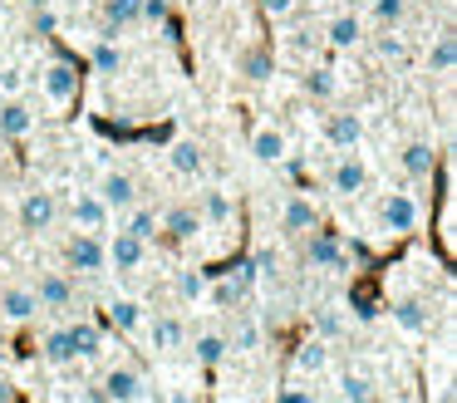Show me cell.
Masks as SVG:
<instances>
[{"instance_id":"cell-1","label":"cell","mask_w":457,"mask_h":403,"mask_svg":"<svg viewBox=\"0 0 457 403\" xmlns=\"http://www.w3.org/2000/svg\"><path fill=\"white\" fill-rule=\"evenodd\" d=\"M70 265L84 275H99L109 265V251H104V241L94 231H79V236H70Z\"/></svg>"},{"instance_id":"cell-2","label":"cell","mask_w":457,"mask_h":403,"mask_svg":"<svg viewBox=\"0 0 457 403\" xmlns=\"http://www.w3.org/2000/svg\"><path fill=\"white\" fill-rule=\"evenodd\" d=\"M40 88L54 98V104H70V98L79 94V69H74L70 59H54V64H45Z\"/></svg>"},{"instance_id":"cell-3","label":"cell","mask_w":457,"mask_h":403,"mask_svg":"<svg viewBox=\"0 0 457 403\" xmlns=\"http://www.w3.org/2000/svg\"><path fill=\"white\" fill-rule=\"evenodd\" d=\"M109 206H104V197L99 192H79L74 197V226H79V231H109Z\"/></svg>"},{"instance_id":"cell-4","label":"cell","mask_w":457,"mask_h":403,"mask_svg":"<svg viewBox=\"0 0 457 403\" xmlns=\"http://www.w3.org/2000/svg\"><path fill=\"white\" fill-rule=\"evenodd\" d=\"M35 300H40V310H70V305H74V281H70V275H60V271L40 275Z\"/></svg>"},{"instance_id":"cell-5","label":"cell","mask_w":457,"mask_h":403,"mask_svg":"<svg viewBox=\"0 0 457 403\" xmlns=\"http://www.w3.org/2000/svg\"><path fill=\"white\" fill-rule=\"evenodd\" d=\"M99 197H104V206H109V212H129V206L138 202V182H133L129 172H109L99 182Z\"/></svg>"},{"instance_id":"cell-6","label":"cell","mask_w":457,"mask_h":403,"mask_svg":"<svg viewBox=\"0 0 457 403\" xmlns=\"http://www.w3.org/2000/svg\"><path fill=\"white\" fill-rule=\"evenodd\" d=\"M364 177H369V172H364V163H359L354 147H349V153L335 163V172H329V187H335L339 197H354V192H364Z\"/></svg>"},{"instance_id":"cell-7","label":"cell","mask_w":457,"mask_h":403,"mask_svg":"<svg viewBox=\"0 0 457 403\" xmlns=\"http://www.w3.org/2000/svg\"><path fill=\"white\" fill-rule=\"evenodd\" d=\"M104 251H109V265H119V271H138L143 256H148V241H138V236L119 231L109 246H104Z\"/></svg>"},{"instance_id":"cell-8","label":"cell","mask_w":457,"mask_h":403,"mask_svg":"<svg viewBox=\"0 0 457 403\" xmlns=\"http://www.w3.org/2000/svg\"><path fill=\"white\" fill-rule=\"evenodd\" d=\"M384 226H388L394 236L413 231V226H418V202H413V197H408V192H394V197H388V202H384Z\"/></svg>"},{"instance_id":"cell-9","label":"cell","mask_w":457,"mask_h":403,"mask_svg":"<svg viewBox=\"0 0 457 403\" xmlns=\"http://www.w3.org/2000/svg\"><path fill=\"white\" fill-rule=\"evenodd\" d=\"M50 222H54V197L50 192H25V202H21V226L25 231H45Z\"/></svg>"},{"instance_id":"cell-10","label":"cell","mask_w":457,"mask_h":403,"mask_svg":"<svg viewBox=\"0 0 457 403\" xmlns=\"http://www.w3.org/2000/svg\"><path fill=\"white\" fill-rule=\"evenodd\" d=\"M325 138L335 147H359V138H364V118L359 113H329V123H325Z\"/></svg>"},{"instance_id":"cell-11","label":"cell","mask_w":457,"mask_h":403,"mask_svg":"<svg viewBox=\"0 0 457 403\" xmlns=\"http://www.w3.org/2000/svg\"><path fill=\"white\" fill-rule=\"evenodd\" d=\"M104 393H109V403H133L143 393V379L133 369H109L104 374V383H99Z\"/></svg>"},{"instance_id":"cell-12","label":"cell","mask_w":457,"mask_h":403,"mask_svg":"<svg viewBox=\"0 0 457 403\" xmlns=\"http://www.w3.org/2000/svg\"><path fill=\"white\" fill-rule=\"evenodd\" d=\"M35 310H40V300H35L30 285H11V290H0V315H5V320H30Z\"/></svg>"},{"instance_id":"cell-13","label":"cell","mask_w":457,"mask_h":403,"mask_svg":"<svg viewBox=\"0 0 457 403\" xmlns=\"http://www.w3.org/2000/svg\"><path fill=\"white\" fill-rule=\"evenodd\" d=\"M30 128H35L30 104H21V98H11V104H0V138H25Z\"/></svg>"},{"instance_id":"cell-14","label":"cell","mask_w":457,"mask_h":403,"mask_svg":"<svg viewBox=\"0 0 457 403\" xmlns=\"http://www.w3.org/2000/svg\"><path fill=\"white\" fill-rule=\"evenodd\" d=\"M345 246L335 241V236H310V265H320V271H345Z\"/></svg>"},{"instance_id":"cell-15","label":"cell","mask_w":457,"mask_h":403,"mask_svg":"<svg viewBox=\"0 0 457 403\" xmlns=\"http://www.w3.org/2000/svg\"><path fill=\"white\" fill-rule=\"evenodd\" d=\"M162 231H172L178 241H192V236L202 231V212H197V206H168V216H162Z\"/></svg>"},{"instance_id":"cell-16","label":"cell","mask_w":457,"mask_h":403,"mask_svg":"<svg viewBox=\"0 0 457 403\" xmlns=\"http://www.w3.org/2000/svg\"><path fill=\"white\" fill-rule=\"evenodd\" d=\"M133 20H138V0H104V39H119V29Z\"/></svg>"},{"instance_id":"cell-17","label":"cell","mask_w":457,"mask_h":403,"mask_svg":"<svg viewBox=\"0 0 457 403\" xmlns=\"http://www.w3.org/2000/svg\"><path fill=\"white\" fill-rule=\"evenodd\" d=\"M428 69H433V74H453V69H457V39H453V29H443V35L433 39V49H428Z\"/></svg>"},{"instance_id":"cell-18","label":"cell","mask_w":457,"mask_h":403,"mask_svg":"<svg viewBox=\"0 0 457 403\" xmlns=\"http://www.w3.org/2000/svg\"><path fill=\"white\" fill-rule=\"evenodd\" d=\"M251 153H256V163H280L286 157V138L276 128H256L251 133Z\"/></svg>"},{"instance_id":"cell-19","label":"cell","mask_w":457,"mask_h":403,"mask_svg":"<svg viewBox=\"0 0 457 403\" xmlns=\"http://www.w3.org/2000/svg\"><path fill=\"white\" fill-rule=\"evenodd\" d=\"M280 226H286V231H310V226H315V202H310V197H290L286 212H280Z\"/></svg>"},{"instance_id":"cell-20","label":"cell","mask_w":457,"mask_h":403,"mask_svg":"<svg viewBox=\"0 0 457 403\" xmlns=\"http://www.w3.org/2000/svg\"><path fill=\"white\" fill-rule=\"evenodd\" d=\"M197 212H202V222H231V197L221 192V187H207Z\"/></svg>"},{"instance_id":"cell-21","label":"cell","mask_w":457,"mask_h":403,"mask_svg":"<svg viewBox=\"0 0 457 403\" xmlns=\"http://www.w3.org/2000/svg\"><path fill=\"white\" fill-rule=\"evenodd\" d=\"M89 64H94V74H119V69H123V49L113 45V39H99L94 55H89Z\"/></svg>"},{"instance_id":"cell-22","label":"cell","mask_w":457,"mask_h":403,"mask_svg":"<svg viewBox=\"0 0 457 403\" xmlns=\"http://www.w3.org/2000/svg\"><path fill=\"white\" fill-rule=\"evenodd\" d=\"M70 340H74V354H79V359H94V354H99V344H104V334H99V324L79 320L70 330Z\"/></svg>"},{"instance_id":"cell-23","label":"cell","mask_w":457,"mask_h":403,"mask_svg":"<svg viewBox=\"0 0 457 403\" xmlns=\"http://www.w3.org/2000/svg\"><path fill=\"white\" fill-rule=\"evenodd\" d=\"M237 69H241L246 79H270V74H276V64H270L266 49H241V55H237Z\"/></svg>"},{"instance_id":"cell-24","label":"cell","mask_w":457,"mask_h":403,"mask_svg":"<svg viewBox=\"0 0 457 403\" xmlns=\"http://www.w3.org/2000/svg\"><path fill=\"white\" fill-rule=\"evenodd\" d=\"M433 163H437V157H433V147H428V143H408L403 147V172L408 177H428V172H433Z\"/></svg>"},{"instance_id":"cell-25","label":"cell","mask_w":457,"mask_h":403,"mask_svg":"<svg viewBox=\"0 0 457 403\" xmlns=\"http://www.w3.org/2000/svg\"><path fill=\"white\" fill-rule=\"evenodd\" d=\"M178 344H182V320L158 315V320H153V349H178Z\"/></svg>"},{"instance_id":"cell-26","label":"cell","mask_w":457,"mask_h":403,"mask_svg":"<svg viewBox=\"0 0 457 403\" xmlns=\"http://www.w3.org/2000/svg\"><path fill=\"white\" fill-rule=\"evenodd\" d=\"M172 167H178V172H187V177H197L202 172V147L192 143V138L172 143Z\"/></svg>"},{"instance_id":"cell-27","label":"cell","mask_w":457,"mask_h":403,"mask_svg":"<svg viewBox=\"0 0 457 403\" xmlns=\"http://www.w3.org/2000/svg\"><path fill=\"white\" fill-rule=\"evenodd\" d=\"M109 320L119 324L123 334H133V330L143 324V305H138V300H113V305H109Z\"/></svg>"},{"instance_id":"cell-28","label":"cell","mask_w":457,"mask_h":403,"mask_svg":"<svg viewBox=\"0 0 457 403\" xmlns=\"http://www.w3.org/2000/svg\"><path fill=\"white\" fill-rule=\"evenodd\" d=\"M119 231H129V236H138V241H148V236L158 231V212H148V206H133L129 222H123Z\"/></svg>"},{"instance_id":"cell-29","label":"cell","mask_w":457,"mask_h":403,"mask_svg":"<svg viewBox=\"0 0 457 403\" xmlns=\"http://www.w3.org/2000/svg\"><path fill=\"white\" fill-rule=\"evenodd\" d=\"M45 359H50V364H74V359H79V354H74L70 330H54L50 340H45Z\"/></svg>"},{"instance_id":"cell-30","label":"cell","mask_w":457,"mask_h":403,"mask_svg":"<svg viewBox=\"0 0 457 403\" xmlns=\"http://www.w3.org/2000/svg\"><path fill=\"white\" fill-rule=\"evenodd\" d=\"M394 320L403 324L408 334H423L428 330V315H423V305H418V300H398L394 305Z\"/></svg>"},{"instance_id":"cell-31","label":"cell","mask_w":457,"mask_h":403,"mask_svg":"<svg viewBox=\"0 0 457 403\" xmlns=\"http://www.w3.org/2000/svg\"><path fill=\"white\" fill-rule=\"evenodd\" d=\"M329 45H335V49H354L359 45V15H339L335 25H329Z\"/></svg>"},{"instance_id":"cell-32","label":"cell","mask_w":457,"mask_h":403,"mask_svg":"<svg viewBox=\"0 0 457 403\" xmlns=\"http://www.w3.org/2000/svg\"><path fill=\"white\" fill-rule=\"evenodd\" d=\"M227 349H231V344L221 340V334H202V340H197V359L202 364H221V359H227Z\"/></svg>"},{"instance_id":"cell-33","label":"cell","mask_w":457,"mask_h":403,"mask_svg":"<svg viewBox=\"0 0 457 403\" xmlns=\"http://www.w3.org/2000/svg\"><path fill=\"white\" fill-rule=\"evenodd\" d=\"M295 364H300V369H305V374H320V369H325V364H329V349H325V344H305V349H300L295 354Z\"/></svg>"},{"instance_id":"cell-34","label":"cell","mask_w":457,"mask_h":403,"mask_svg":"<svg viewBox=\"0 0 457 403\" xmlns=\"http://www.w3.org/2000/svg\"><path fill=\"white\" fill-rule=\"evenodd\" d=\"M178 295H182V300H202V295H207V275H202V271H182L178 275Z\"/></svg>"},{"instance_id":"cell-35","label":"cell","mask_w":457,"mask_h":403,"mask_svg":"<svg viewBox=\"0 0 457 403\" xmlns=\"http://www.w3.org/2000/svg\"><path fill=\"white\" fill-rule=\"evenodd\" d=\"M305 94L310 98H329L335 94V74H329V69H315V74L305 79Z\"/></svg>"},{"instance_id":"cell-36","label":"cell","mask_w":457,"mask_h":403,"mask_svg":"<svg viewBox=\"0 0 457 403\" xmlns=\"http://www.w3.org/2000/svg\"><path fill=\"white\" fill-rule=\"evenodd\" d=\"M403 10H408V0H374V15L384 20V25H398Z\"/></svg>"},{"instance_id":"cell-37","label":"cell","mask_w":457,"mask_h":403,"mask_svg":"<svg viewBox=\"0 0 457 403\" xmlns=\"http://www.w3.org/2000/svg\"><path fill=\"white\" fill-rule=\"evenodd\" d=\"M315 330L325 334V340H335V334H345V320H339L335 310H315Z\"/></svg>"},{"instance_id":"cell-38","label":"cell","mask_w":457,"mask_h":403,"mask_svg":"<svg viewBox=\"0 0 457 403\" xmlns=\"http://www.w3.org/2000/svg\"><path fill=\"white\" fill-rule=\"evenodd\" d=\"M138 20L162 25V20H168V0H138Z\"/></svg>"},{"instance_id":"cell-39","label":"cell","mask_w":457,"mask_h":403,"mask_svg":"<svg viewBox=\"0 0 457 403\" xmlns=\"http://www.w3.org/2000/svg\"><path fill=\"white\" fill-rule=\"evenodd\" d=\"M256 344H261V324L241 320V324H237V349H256Z\"/></svg>"},{"instance_id":"cell-40","label":"cell","mask_w":457,"mask_h":403,"mask_svg":"<svg viewBox=\"0 0 457 403\" xmlns=\"http://www.w3.org/2000/svg\"><path fill=\"white\" fill-rule=\"evenodd\" d=\"M364 393H374V383H369V379H359V374H349V379H345V399L354 403V399H364Z\"/></svg>"},{"instance_id":"cell-41","label":"cell","mask_w":457,"mask_h":403,"mask_svg":"<svg viewBox=\"0 0 457 403\" xmlns=\"http://www.w3.org/2000/svg\"><path fill=\"white\" fill-rule=\"evenodd\" d=\"M261 10H266L270 20H286L290 10H295V0H261Z\"/></svg>"},{"instance_id":"cell-42","label":"cell","mask_w":457,"mask_h":403,"mask_svg":"<svg viewBox=\"0 0 457 403\" xmlns=\"http://www.w3.org/2000/svg\"><path fill=\"white\" fill-rule=\"evenodd\" d=\"M21 84H25V74H21V69H0V88H5V94H15Z\"/></svg>"},{"instance_id":"cell-43","label":"cell","mask_w":457,"mask_h":403,"mask_svg":"<svg viewBox=\"0 0 457 403\" xmlns=\"http://www.w3.org/2000/svg\"><path fill=\"white\" fill-rule=\"evenodd\" d=\"M378 55L398 59V55H403V39H398V35H384V39H378Z\"/></svg>"},{"instance_id":"cell-44","label":"cell","mask_w":457,"mask_h":403,"mask_svg":"<svg viewBox=\"0 0 457 403\" xmlns=\"http://www.w3.org/2000/svg\"><path fill=\"white\" fill-rule=\"evenodd\" d=\"M276 403H315V393H310V389H286Z\"/></svg>"},{"instance_id":"cell-45","label":"cell","mask_w":457,"mask_h":403,"mask_svg":"<svg viewBox=\"0 0 457 403\" xmlns=\"http://www.w3.org/2000/svg\"><path fill=\"white\" fill-rule=\"evenodd\" d=\"M89 403H109V393H104V389H89Z\"/></svg>"},{"instance_id":"cell-46","label":"cell","mask_w":457,"mask_h":403,"mask_svg":"<svg viewBox=\"0 0 457 403\" xmlns=\"http://www.w3.org/2000/svg\"><path fill=\"white\" fill-rule=\"evenodd\" d=\"M0 403H11V389H5V383H0Z\"/></svg>"},{"instance_id":"cell-47","label":"cell","mask_w":457,"mask_h":403,"mask_svg":"<svg viewBox=\"0 0 457 403\" xmlns=\"http://www.w3.org/2000/svg\"><path fill=\"white\" fill-rule=\"evenodd\" d=\"M25 5H30V10H40V5H50V0H25Z\"/></svg>"},{"instance_id":"cell-48","label":"cell","mask_w":457,"mask_h":403,"mask_svg":"<svg viewBox=\"0 0 457 403\" xmlns=\"http://www.w3.org/2000/svg\"><path fill=\"white\" fill-rule=\"evenodd\" d=\"M5 349H11V344H5V334H0V359H5Z\"/></svg>"},{"instance_id":"cell-49","label":"cell","mask_w":457,"mask_h":403,"mask_svg":"<svg viewBox=\"0 0 457 403\" xmlns=\"http://www.w3.org/2000/svg\"><path fill=\"white\" fill-rule=\"evenodd\" d=\"M354 403H378V399H374V393H364V399H354Z\"/></svg>"}]
</instances>
